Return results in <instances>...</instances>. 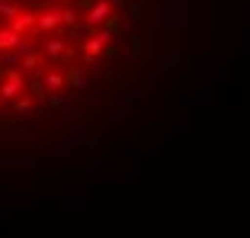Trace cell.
Returning <instances> with one entry per match:
<instances>
[{"label":"cell","mask_w":250,"mask_h":238,"mask_svg":"<svg viewBox=\"0 0 250 238\" xmlns=\"http://www.w3.org/2000/svg\"><path fill=\"white\" fill-rule=\"evenodd\" d=\"M189 0H0V167L106 145L183 61Z\"/></svg>","instance_id":"obj_1"}]
</instances>
